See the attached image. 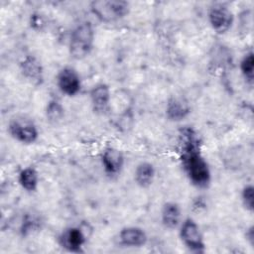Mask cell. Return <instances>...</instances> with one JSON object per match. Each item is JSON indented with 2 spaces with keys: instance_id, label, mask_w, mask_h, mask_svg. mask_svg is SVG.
<instances>
[{
  "instance_id": "obj_17",
  "label": "cell",
  "mask_w": 254,
  "mask_h": 254,
  "mask_svg": "<svg viewBox=\"0 0 254 254\" xmlns=\"http://www.w3.org/2000/svg\"><path fill=\"white\" fill-rule=\"evenodd\" d=\"M239 68L246 83L252 86L254 81V54L252 51L247 52L242 57L239 64Z\"/></svg>"
},
{
  "instance_id": "obj_6",
  "label": "cell",
  "mask_w": 254,
  "mask_h": 254,
  "mask_svg": "<svg viewBox=\"0 0 254 254\" xmlns=\"http://www.w3.org/2000/svg\"><path fill=\"white\" fill-rule=\"evenodd\" d=\"M207 20L211 29L216 34L223 35L231 29L234 23V15L228 6L222 3H216L209 7Z\"/></svg>"
},
{
  "instance_id": "obj_14",
  "label": "cell",
  "mask_w": 254,
  "mask_h": 254,
  "mask_svg": "<svg viewBox=\"0 0 254 254\" xmlns=\"http://www.w3.org/2000/svg\"><path fill=\"white\" fill-rule=\"evenodd\" d=\"M162 224L168 229H175L182 222L181 206L175 201L165 202L161 208Z\"/></svg>"
},
{
  "instance_id": "obj_16",
  "label": "cell",
  "mask_w": 254,
  "mask_h": 254,
  "mask_svg": "<svg viewBox=\"0 0 254 254\" xmlns=\"http://www.w3.org/2000/svg\"><path fill=\"white\" fill-rule=\"evenodd\" d=\"M18 182L24 190L28 192H34L38 190L40 177L35 168L26 167L20 171L18 175Z\"/></svg>"
},
{
  "instance_id": "obj_11",
  "label": "cell",
  "mask_w": 254,
  "mask_h": 254,
  "mask_svg": "<svg viewBox=\"0 0 254 254\" xmlns=\"http://www.w3.org/2000/svg\"><path fill=\"white\" fill-rule=\"evenodd\" d=\"M89 98L93 111L96 113H105L110 106L111 101V90L108 84L100 82L95 84L90 92Z\"/></svg>"
},
{
  "instance_id": "obj_12",
  "label": "cell",
  "mask_w": 254,
  "mask_h": 254,
  "mask_svg": "<svg viewBox=\"0 0 254 254\" xmlns=\"http://www.w3.org/2000/svg\"><path fill=\"white\" fill-rule=\"evenodd\" d=\"M118 240L124 247L139 248L147 243L148 235L146 231L139 226H126L119 231Z\"/></svg>"
},
{
  "instance_id": "obj_20",
  "label": "cell",
  "mask_w": 254,
  "mask_h": 254,
  "mask_svg": "<svg viewBox=\"0 0 254 254\" xmlns=\"http://www.w3.org/2000/svg\"><path fill=\"white\" fill-rule=\"evenodd\" d=\"M40 228V220L35 216L26 215L22 221L20 232L23 236H27Z\"/></svg>"
},
{
  "instance_id": "obj_3",
  "label": "cell",
  "mask_w": 254,
  "mask_h": 254,
  "mask_svg": "<svg viewBox=\"0 0 254 254\" xmlns=\"http://www.w3.org/2000/svg\"><path fill=\"white\" fill-rule=\"evenodd\" d=\"M92 14L101 22H116L126 17L130 11V4L122 0H97L90 3Z\"/></svg>"
},
{
  "instance_id": "obj_10",
  "label": "cell",
  "mask_w": 254,
  "mask_h": 254,
  "mask_svg": "<svg viewBox=\"0 0 254 254\" xmlns=\"http://www.w3.org/2000/svg\"><path fill=\"white\" fill-rule=\"evenodd\" d=\"M22 75L35 85H40L44 81V67L39 59L35 56H26L20 63Z\"/></svg>"
},
{
  "instance_id": "obj_4",
  "label": "cell",
  "mask_w": 254,
  "mask_h": 254,
  "mask_svg": "<svg viewBox=\"0 0 254 254\" xmlns=\"http://www.w3.org/2000/svg\"><path fill=\"white\" fill-rule=\"evenodd\" d=\"M180 238L184 245L191 252L203 253L205 242L198 224L190 217L186 218L180 224Z\"/></svg>"
},
{
  "instance_id": "obj_1",
  "label": "cell",
  "mask_w": 254,
  "mask_h": 254,
  "mask_svg": "<svg viewBox=\"0 0 254 254\" xmlns=\"http://www.w3.org/2000/svg\"><path fill=\"white\" fill-rule=\"evenodd\" d=\"M180 161L190 183L205 189L211 181L208 163L201 154L200 140L194 129L185 127L180 132Z\"/></svg>"
},
{
  "instance_id": "obj_19",
  "label": "cell",
  "mask_w": 254,
  "mask_h": 254,
  "mask_svg": "<svg viewBox=\"0 0 254 254\" xmlns=\"http://www.w3.org/2000/svg\"><path fill=\"white\" fill-rule=\"evenodd\" d=\"M241 201L244 208L249 211H254V187L251 184L245 185L241 190Z\"/></svg>"
},
{
  "instance_id": "obj_9",
  "label": "cell",
  "mask_w": 254,
  "mask_h": 254,
  "mask_svg": "<svg viewBox=\"0 0 254 254\" xmlns=\"http://www.w3.org/2000/svg\"><path fill=\"white\" fill-rule=\"evenodd\" d=\"M125 163V157L123 153L114 147H107L101 154V164L104 172L110 176L114 177L121 173Z\"/></svg>"
},
{
  "instance_id": "obj_22",
  "label": "cell",
  "mask_w": 254,
  "mask_h": 254,
  "mask_svg": "<svg viewBox=\"0 0 254 254\" xmlns=\"http://www.w3.org/2000/svg\"><path fill=\"white\" fill-rule=\"evenodd\" d=\"M245 238L251 247H254V226L250 225L245 231Z\"/></svg>"
},
{
  "instance_id": "obj_18",
  "label": "cell",
  "mask_w": 254,
  "mask_h": 254,
  "mask_svg": "<svg viewBox=\"0 0 254 254\" xmlns=\"http://www.w3.org/2000/svg\"><path fill=\"white\" fill-rule=\"evenodd\" d=\"M64 116V108L57 99H51L46 106V117L51 123L60 122Z\"/></svg>"
},
{
  "instance_id": "obj_21",
  "label": "cell",
  "mask_w": 254,
  "mask_h": 254,
  "mask_svg": "<svg viewBox=\"0 0 254 254\" xmlns=\"http://www.w3.org/2000/svg\"><path fill=\"white\" fill-rule=\"evenodd\" d=\"M30 26L34 30H37V31L42 30L43 27L45 26V22H44L43 17L38 13L32 14L31 17H30Z\"/></svg>"
},
{
  "instance_id": "obj_5",
  "label": "cell",
  "mask_w": 254,
  "mask_h": 254,
  "mask_svg": "<svg viewBox=\"0 0 254 254\" xmlns=\"http://www.w3.org/2000/svg\"><path fill=\"white\" fill-rule=\"evenodd\" d=\"M7 130L13 139L25 145L34 144L39 138L38 127L28 118L17 117L12 119Z\"/></svg>"
},
{
  "instance_id": "obj_8",
  "label": "cell",
  "mask_w": 254,
  "mask_h": 254,
  "mask_svg": "<svg viewBox=\"0 0 254 254\" xmlns=\"http://www.w3.org/2000/svg\"><path fill=\"white\" fill-rule=\"evenodd\" d=\"M87 241L86 231L80 226H70L59 236L60 245L68 252L78 253Z\"/></svg>"
},
{
  "instance_id": "obj_7",
  "label": "cell",
  "mask_w": 254,
  "mask_h": 254,
  "mask_svg": "<svg viewBox=\"0 0 254 254\" xmlns=\"http://www.w3.org/2000/svg\"><path fill=\"white\" fill-rule=\"evenodd\" d=\"M56 81L59 90L66 96H75L81 90L80 75L71 66L63 67L59 71Z\"/></svg>"
},
{
  "instance_id": "obj_15",
  "label": "cell",
  "mask_w": 254,
  "mask_h": 254,
  "mask_svg": "<svg viewBox=\"0 0 254 254\" xmlns=\"http://www.w3.org/2000/svg\"><path fill=\"white\" fill-rule=\"evenodd\" d=\"M155 176L156 169L154 165L147 161L139 163L134 170V182L142 189L149 188L153 184Z\"/></svg>"
},
{
  "instance_id": "obj_2",
  "label": "cell",
  "mask_w": 254,
  "mask_h": 254,
  "mask_svg": "<svg viewBox=\"0 0 254 254\" xmlns=\"http://www.w3.org/2000/svg\"><path fill=\"white\" fill-rule=\"evenodd\" d=\"M95 40V32L90 22L84 21L77 24L70 33L68 52L72 59L83 60L91 53Z\"/></svg>"
},
{
  "instance_id": "obj_13",
  "label": "cell",
  "mask_w": 254,
  "mask_h": 254,
  "mask_svg": "<svg viewBox=\"0 0 254 254\" xmlns=\"http://www.w3.org/2000/svg\"><path fill=\"white\" fill-rule=\"evenodd\" d=\"M165 112L169 120L173 122H180L190 115V106L185 97L173 95L167 101Z\"/></svg>"
}]
</instances>
